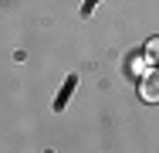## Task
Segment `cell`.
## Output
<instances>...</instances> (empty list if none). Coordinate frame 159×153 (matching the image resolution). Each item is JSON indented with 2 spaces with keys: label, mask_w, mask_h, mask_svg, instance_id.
Returning a JSON list of instances; mask_svg holds the SVG:
<instances>
[{
  "label": "cell",
  "mask_w": 159,
  "mask_h": 153,
  "mask_svg": "<svg viewBox=\"0 0 159 153\" xmlns=\"http://www.w3.org/2000/svg\"><path fill=\"white\" fill-rule=\"evenodd\" d=\"M139 99L149 102V106H159V68L146 72L142 82H139Z\"/></svg>",
  "instance_id": "6da1fadb"
},
{
  "label": "cell",
  "mask_w": 159,
  "mask_h": 153,
  "mask_svg": "<svg viewBox=\"0 0 159 153\" xmlns=\"http://www.w3.org/2000/svg\"><path fill=\"white\" fill-rule=\"evenodd\" d=\"M75 85H78V75H68V78H64V89L58 92V99H54V109H58V112H61L64 106H68V99H71Z\"/></svg>",
  "instance_id": "7a4b0ae2"
},
{
  "label": "cell",
  "mask_w": 159,
  "mask_h": 153,
  "mask_svg": "<svg viewBox=\"0 0 159 153\" xmlns=\"http://www.w3.org/2000/svg\"><path fill=\"white\" fill-rule=\"evenodd\" d=\"M146 55H149V61H156V65H159V37H149V44H146Z\"/></svg>",
  "instance_id": "3957f363"
},
{
  "label": "cell",
  "mask_w": 159,
  "mask_h": 153,
  "mask_svg": "<svg viewBox=\"0 0 159 153\" xmlns=\"http://www.w3.org/2000/svg\"><path fill=\"white\" fill-rule=\"evenodd\" d=\"M95 3H98V0H85V7H81V17H88V14L95 10Z\"/></svg>",
  "instance_id": "277c9868"
}]
</instances>
